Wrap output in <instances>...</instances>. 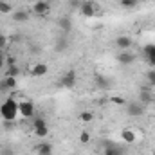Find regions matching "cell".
Instances as JSON below:
<instances>
[{
	"label": "cell",
	"instance_id": "cell-1",
	"mask_svg": "<svg viewBox=\"0 0 155 155\" xmlns=\"http://www.w3.org/2000/svg\"><path fill=\"white\" fill-rule=\"evenodd\" d=\"M0 117L4 121H16V117H18V101L15 97H5V101L0 103Z\"/></svg>",
	"mask_w": 155,
	"mask_h": 155
},
{
	"label": "cell",
	"instance_id": "cell-2",
	"mask_svg": "<svg viewBox=\"0 0 155 155\" xmlns=\"http://www.w3.org/2000/svg\"><path fill=\"white\" fill-rule=\"evenodd\" d=\"M18 114L25 119H33L36 116V108H35V103L29 101V99H24L18 103Z\"/></svg>",
	"mask_w": 155,
	"mask_h": 155
},
{
	"label": "cell",
	"instance_id": "cell-3",
	"mask_svg": "<svg viewBox=\"0 0 155 155\" xmlns=\"http://www.w3.org/2000/svg\"><path fill=\"white\" fill-rule=\"evenodd\" d=\"M76 83H78V72L74 69H71V71H67L65 74H61L60 81H58V85L63 87V88H74Z\"/></svg>",
	"mask_w": 155,
	"mask_h": 155
},
{
	"label": "cell",
	"instance_id": "cell-4",
	"mask_svg": "<svg viewBox=\"0 0 155 155\" xmlns=\"http://www.w3.org/2000/svg\"><path fill=\"white\" fill-rule=\"evenodd\" d=\"M103 155H128L126 148L117 144V143H112V141H107L105 143V148H103Z\"/></svg>",
	"mask_w": 155,
	"mask_h": 155
},
{
	"label": "cell",
	"instance_id": "cell-5",
	"mask_svg": "<svg viewBox=\"0 0 155 155\" xmlns=\"http://www.w3.org/2000/svg\"><path fill=\"white\" fill-rule=\"evenodd\" d=\"M124 108H126V114L132 117H141L144 114V110H146V107L141 103V101H132V103H126L124 105Z\"/></svg>",
	"mask_w": 155,
	"mask_h": 155
},
{
	"label": "cell",
	"instance_id": "cell-6",
	"mask_svg": "<svg viewBox=\"0 0 155 155\" xmlns=\"http://www.w3.org/2000/svg\"><path fill=\"white\" fill-rule=\"evenodd\" d=\"M79 13L83 16H87V18H94L97 15V5L94 2H90V0H83L79 4Z\"/></svg>",
	"mask_w": 155,
	"mask_h": 155
},
{
	"label": "cell",
	"instance_id": "cell-7",
	"mask_svg": "<svg viewBox=\"0 0 155 155\" xmlns=\"http://www.w3.org/2000/svg\"><path fill=\"white\" fill-rule=\"evenodd\" d=\"M33 13L38 15V16H45V15H49V13H51V5H49V2H45V0H36V2L33 4Z\"/></svg>",
	"mask_w": 155,
	"mask_h": 155
},
{
	"label": "cell",
	"instance_id": "cell-8",
	"mask_svg": "<svg viewBox=\"0 0 155 155\" xmlns=\"http://www.w3.org/2000/svg\"><path fill=\"white\" fill-rule=\"evenodd\" d=\"M117 61H119L121 65L128 67V65L135 63V54H134V52H130V51H121V52L117 54Z\"/></svg>",
	"mask_w": 155,
	"mask_h": 155
},
{
	"label": "cell",
	"instance_id": "cell-9",
	"mask_svg": "<svg viewBox=\"0 0 155 155\" xmlns=\"http://www.w3.org/2000/svg\"><path fill=\"white\" fill-rule=\"evenodd\" d=\"M116 45H117V49H121V51H130V47L134 45V41H132L130 36L121 35V36H117L116 38Z\"/></svg>",
	"mask_w": 155,
	"mask_h": 155
},
{
	"label": "cell",
	"instance_id": "cell-10",
	"mask_svg": "<svg viewBox=\"0 0 155 155\" xmlns=\"http://www.w3.org/2000/svg\"><path fill=\"white\" fill-rule=\"evenodd\" d=\"M31 74L33 78H43L49 74V67L45 63H35V67L31 69Z\"/></svg>",
	"mask_w": 155,
	"mask_h": 155
},
{
	"label": "cell",
	"instance_id": "cell-11",
	"mask_svg": "<svg viewBox=\"0 0 155 155\" xmlns=\"http://www.w3.org/2000/svg\"><path fill=\"white\" fill-rule=\"evenodd\" d=\"M35 152L38 155H52V144L51 143H40L35 146Z\"/></svg>",
	"mask_w": 155,
	"mask_h": 155
},
{
	"label": "cell",
	"instance_id": "cell-12",
	"mask_svg": "<svg viewBox=\"0 0 155 155\" xmlns=\"http://www.w3.org/2000/svg\"><path fill=\"white\" fill-rule=\"evenodd\" d=\"M13 20H15V22H18V24H25V22H29V13H27V11H24V9L15 11V13H13Z\"/></svg>",
	"mask_w": 155,
	"mask_h": 155
},
{
	"label": "cell",
	"instance_id": "cell-13",
	"mask_svg": "<svg viewBox=\"0 0 155 155\" xmlns=\"http://www.w3.org/2000/svg\"><path fill=\"white\" fill-rule=\"evenodd\" d=\"M94 81H96V85H97V88H101V90H108L110 88V79H107L105 76H97L94 78Z\"/></svg>",
	"mask_w": 155,
	"mask_h": 155
},
{
	"label": "cell",
	"instance_id": "cell-14",
	"mask_svg": "<svg viewBox=\"0 0 155 155\" xmlns=\"http://www.w3.org/2000/svg\"><path fill=\"white\" fill-rule=\"evenodd\" d=\"M58 25H60V29L63 31V35H67V33L72 31V22H71V18H60V20H58Z\"/></svg>",
	"mask_w": 155,
	"mask_h": 155
},
{
	"label": "cell",
	"instance_id": "cell-15",
	"mask_svg": "<svg viewBox=\"0 0 155 155\" xmlns=\"http://www.w3.org/2000/svg\"><path fill=\"white\" fill-rule=\"evenodd\" d=\"M121 139H123L124 143L132 144V143H135V132H134V130H128V128H124V130L121 132Z\"/></svg>",
	"mask_w": 155,
	"mask_h": 155
},
{
	"label": "cell",
	"instance_id": "cell-16",
	"mask_svg": "<svg viewBox=\"0 0 155 155\" xmlns=\"http://www.w3.org/2000/svg\"><path fill=\"white\" fill-rule=\"evenodd\" d=\"M33 132H35V135H36V137L43 139V137H47V135H49V126L45 124V126H40V128H33Z\"/></svg>",
	"mask_w": 155,
	"mask_h": 155
},
{
	"label": "cell",
	"instance_id": "cell-17",
	"mask_svg": "<svg viewBox=\"0 0 155 155\" xmlns=\"http://www.w3.org/2000/svg\"><path fill=\"white\" fill-rule=\"evenodd\" d=\"M119 4L124 9H135L139 5V0H119Z\"/></svg>",
	"mask_w": 155,
	"mask_h": 155
},
{
	"label": "cell",
	"instance_id": "cell-18",
	"mask_svg": "<svg viewBox=\"0 0 155 155\" xmlns=\"http://www.w3.org/2000/svg\"><path fill=\"white\" fill-rule=\"evenodd\" d=\"M144 58H155V43H148L144 45Z\"/></svg>",
	"mask_w": 155,
	"mask_h": 155
},
{
	"label": "cell",
	"instance_id": "cell-19",
	"mask_svg": "<svg viewBox=\"0 0 155 155\" xmlns=\"http://www.w3.org/2000/svg\"><path fill=\"white\" fill-rule=\"evenodd\" d=\"M141 103H143L144 107L152 103V94H150L148 90H141Z\"/></svg>",
	"mask_w": 155,
	"mask_h": 155
},
{
	"label": "cell",
	"instance_id": "cell-20",
	"mask_svg": "<svg viewBox=\"0 0 155 155\" xmlns=\"http://www.w3.org/2000/svg\"><path fill=\"white\" fill-rule=\"evenodd\" d=\"M11 11H13L11 2H2V0H0V13H2V15H9Z\"/></svg>",
	"mask_w": 155,
	"mask_h": 155
},
{
	"label": "cell",
	"instance_id": "cell-21",
	"mask_svg": "<svg viewBox=\"0 0 155 155\" xmlns=\"http://www.w3.org/2000/svg\"><path fill=\"white\" fill-rule=\"evenodd\" d=\"M7 71H5V76H11V78H16L20 74V69L16 67V65H9V67H5Z\"/></svg>",
	"mask_w": 155,
	"mask_h": 155
},
{
	"label": "cell",
	"instance_id": "cell-22",
	"mask_svg": "<svg viewBox=\"0 0 155 155\" xmlns=\"http://www.w3.org/2000/svg\"><path fill=\"white\" fill-rule=\"evenodd\" d=\"M31 124H33V128H40V126H45L47 123H45V119L41 116H35L33 121H31Z\"/></svg>",
	"mask_w": 155,
	"mask_h": 155
},
{
	"label": "cell",
	"instance_id": "cell-23",
	"mask_svg": "<svg viewBox=\"0 0 155 155\" xmlns=\"http://www.w3.org/2000/svg\"><path fill=\"white\" fill-rule=\"evenodd\" d=\"M67 47H69V43H67V40L63 38V36L56 41V51H58V52H61V51H67Z\"/></svg>",
	"mask_w": 155,
	"mask_h": 155
},
{
	"label": "cell",
	"instance_id": "cell-24",
	"mask_svg": "<svg viewBox=\"0 0 155 155\" xmlns=\"http://www.w3.org/2000/svg\"><path fill=\"white\" fill-rule=\"evenodd\" d=\"M79 121H83V123H90V121H94V114L92 112H81L79 116H78Z\"/></svg>",
	"mask_w": 155,
	"mask_h": 155
},
{
	"label": "cell",
	"instance_id": "cell-25",
	"mask_svg": "<svg viewBox=\"0 0 155 155\" xmlns=\"http://www.w3.org/2000/svg\"><path fill=\"white\" fill-rule=\"evenodd\" d=\"M4 79H5V85H7V88H9V90H13V88H16V85H18V81H16V78L4 76Z\"/></svg>",
	"mask_w": 155,
	"mask_h": 155
},
{
	"label": "cell",
	"instance_id": "cell-26",
	"mask_svg": "<svg viewBox=\"0 0 155 155\" xmlns=\"http://www.w3.org/2000/svg\"><path fill=\"white\" fill-rule=\"evenodd\" d=\"M79 143H83V144L90 143V134H88V132H81V134H79Z\"/></svg>",
	"mask_w": 155,
	"mask_h": 155
},
{
	"label": "cell",
	"instance_id": "cell-27",
	"mask_svg": "<svg viewBox=\"0 0 155 155\" xmlns=\"http://www.w3.org/2000/svg\"><path fill=\"white\" fill-rule=\"evenodd\" d=\"M146 79H148L150 85H155V69H150V71L146 72Z\"/></svg>",
	"mask_w": 155,
	"mask_h": 155
},
{
	"label": "cell",
	"instance_id": "cell-28",
	"mask_svg": "<svg viewBox=\"0 0 155 155\" xmlns=\"http://www.w3.org/2000/svg\"><path fill=\"white\" fill-rule=\"evenodd\" d=\"M110 101H112V103H116V105H123V107H124V105L128 103V101H126L124 97H119V96H116V97H112Z\"/></svg>",
	"mask_w": 155,
	"mask_h": 155
},
{
	"label": "cell",
	"instance_id": "cell-29",
	"mask_svg": "<svg viewBox=\"0 0 155 155\" xmlns=\"http://www.w3.org/2000/svg\"><path fill=\"white\" fill-rule=\"evenodd\" d=\"M5 45H7V36L0 33V51H2V49H5Z\"/></svg>",
	"mask_w": 155,
	"mask_h": 155
},
{
	"label": "cell",
	"instance_id": "cell-30",
	"mask_svg": "<svg viewBox=\"0 0 155 155\" xmlns=\"http://www.w3.org/2000/svg\"><path fill=\"white\" fill-rule=\"evenodd\" d=\"M0 92H9V88H7V85H5V79H4V78H0Z\"/></svg>",
	"mask_w": 155,
	"mask_h": 155
},
{
	"label": "cell",
	"instance_id": "cell-31",
	"mask_svg": "<svg viewBox=\"0 0 155 155\" xmlns=\"http://www.w3.org/2000/svg\"><path fill=\"white\" fill-rule=\"evenodd\" d=\"M0 155H15V152H13L11 148H2V150H0Z\"/></svg>",
	"mask_w": 155,
	"mask_h": 155
},
{
	"label": "cell",
	"instance_id": "cell-32",
	"mask_svg": "<svg viewBox=\"0 0 155 155\" xmlns=\"http://www.w3.org/2000/svg\"><path fill=\"white\" fill-rule=\"evenodd\" d=\"M5 67V56H4V52L0 51V69H4Z\"/></svg>",
	"mask_w": 155,
	"mask_h": 155
},
{
	"label": "cell",
	"instance_id": "cell-33",
	"mask_svg": "<svg viewBox=\"0 0 155 155\" xmlns=\"http://www.w3.org/2000/svg\"><path fill=\"white\" fill-rule=\"evenodd\" d=\"M2 2H11V0H2Z\"/></svg>",
	"mask_w": 155,
	"mask_h": 155
}]
</instances>
